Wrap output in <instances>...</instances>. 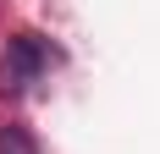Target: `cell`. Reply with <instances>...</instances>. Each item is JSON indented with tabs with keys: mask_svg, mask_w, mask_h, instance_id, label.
Returning <instances> with one entry per match:
<instances>
[{
	"mask_svg": "<svg viewBox=\"0 0 160 154\" xmlns=\"http://www.w3.org/2000/svg\"><path fill=\"white\" fill-rule=\"evenodd\" d=\"M44 61H50L44 39L39 33H17L11 44H6V55H0V94H22L33 77L44 72Z\"/></svg>",
	"mask_w": 160,
	"mask_h": 154,
	"instance_id": "6da1fadb",
	"label": "cell"
},
{
	"mask_svg": "<svg viewBox=\"0 0 160 154\" xmlns=\"http://www.w3.org/2000/svg\"><path fill=\"white\" fill-rule=\"evenodd\" d=\"M0 154H6V149H0Z\"/></svg>",
	"mask_w": 160,
	"mask_h": 154,
	"instance_id": "7a4b0ae2",
	"label": "cell"
}]
</instances>
